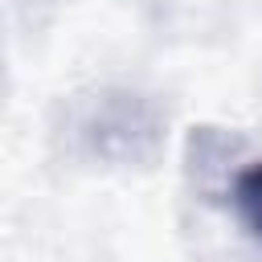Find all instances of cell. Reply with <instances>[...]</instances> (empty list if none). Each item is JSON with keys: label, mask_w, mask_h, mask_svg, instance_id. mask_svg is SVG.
Masks as SVG:
<instances>
[{"label": "cell", "mask_w": 262, "mask_h": 262, "mask_svg": "<svg viewBox=\"0 0 262 262\" xmlns=\"http://www.w3.org/2000/svg\"><path fill=\"white\" fill-rule=\"evenodd\" d=\"M74 139L111 168H147L164 147V115L135 90H98L74 111Z\"/></svg>", "instance_id": "obj_1"}, {"label": "cell", "mask_w": 262, "mask_h": 262, "mask_svg": "<svg viewBox=\"0 0 262 262\" xmlns=\"http://www.w3.org/2000/svg\"><path fill=\"white\" fill-rule=\"evenodd\" d=\"M229 209L242 221V229L254 242H262V156L229 176Z\"/></svg>", "instance_id": "obj_2"}]
</instances>
